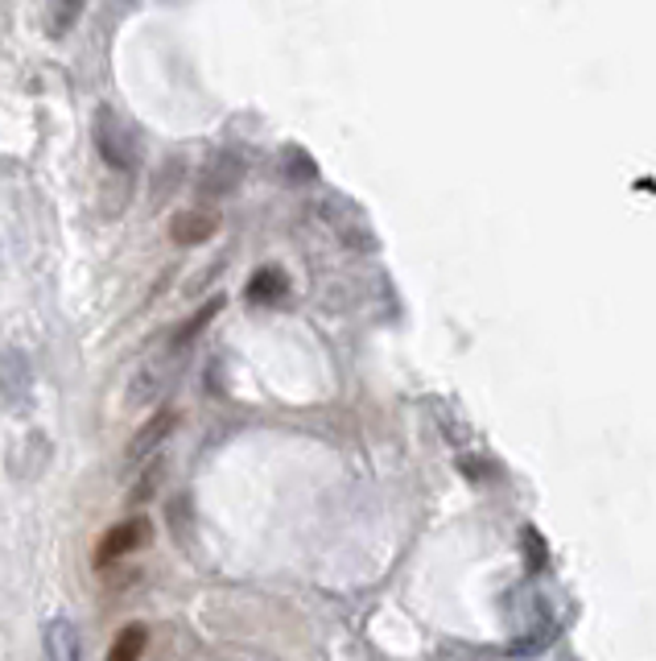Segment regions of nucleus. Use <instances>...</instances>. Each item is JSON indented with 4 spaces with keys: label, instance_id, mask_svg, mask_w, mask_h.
Masks as SVG:
<instances>
[{
    "label": "nucleus",
    "instance_id": "f257e3e1",
    "mask_svg": "<svg viewBox=\"0 0 656 661\" xmlns=\"http://www.w3.org/2000/svg\"><path fill=\"white\" fill-rule=\"evenodd\" d=\"M149 538H153L149 517H129V521H120V526L108 529V533L100 538V546H96V566L108 571L112 562L129 559V554H136V550H145Z\"/></svg>",
    "mask_w": 656,
    "mask_h": 661
},
{
    "label": "nucleus",
    "instance_id": "f03ea898",
    "mask_svg": "<svg viewBox=\"0 0 656 661\" xmlns=\"http://www.w3.org/2000/svg\"><path fill=\"white\" fill-rule=\"evenodd\" d=\"M96 145H100L108 166H116V170H133L136 166V136L129 124H120L116 112L96 117Z\"/></svg>",
    "mask_w": 656,
    "mask_h": 661
},
{
    "label": "nucleus",
    "instance_id": "7ed1b4c3",
    "mask_svg": "<svg viewBox=\"0 0 656 661\" xmlns=\"http://www.w3.org/2000/svg\"><path fill=\"white\" fill-rule=\"evenodd\" d=\"M174 376H178V356H153L145 360L141 368H136L133 385H129V401L133 406H149V401H162L166 389L174 385Z\"/></svg>",
    "mask_w": 656,
    "mask_h": 661
},
{
    "label": "nucleus",
    "instance_id": "20e7f679",
    "mask_svg": "<svg viewBox=\"0 0 656 661\" xmlns=\"http://www.w3.org/2000/svg\"><path fill=\"white\" fill-rule=\"evenodd\" d=\"M42 658L46 661H84V641L70 620H51L42 632Z\"/></svg>",
    "mask_w": 656,
    "mask_h": 661
},
{
    "label": "nucleus",
    "instance_id": "39448f33",
    "mask_svg": "<svg viewBox=\"0 0 656 661\" xmlns=\"http://www.w3.org/2000/svg\"><path fill=\"white\" fill-rule=\"evenodd\" d=\"M174 426H178V418H174L169 409H162V414H153L149 422H145V426H141V430L133 434V442H129V451H124V459H129V463H136V459L153 455V451H157V447H162V442L169 439V430H174Z\"/></svg>",
    "mask_w": 656,
    "mask_h": 661
},
{
    "label": "nucleus",
    "instance_id": "423d86ee",
    "mask_svg": "<svg viewBox=\"0 0 656 661\" xmlns=\"http://www.w3.org/2000/svg\"><path fill=\"white\" fill-rule=\"evenodd\" d=\"M30 385H34V376H30L25 356H21V352H4V356H0V393H4L9 401L25 406V401H30Z\"/></svg>",
    "mask_w": 656,
    "mask_h": 661
},
{
    "label": "nucleus",
    "instance_id": "0eeeda50",
    "mask_svg": "<svg viewBox=\"0 0 656 661\" xmlns=\"http://www.w3.org/2000/svg\"><path fill=\"white\" fill-rule=\"evenodd\" d=\"M289 298V277L286 269H277V265H269V269H256L253 282H248V302L256 306H277Z\"/></svg>",
    "mask_w": 656,
    "mask_h": 661
},
{
    "label": "nucleus",
    "instance_id": "6e6552de",
    "mask_svg": "<svg viewBox=\"0 0 656 661\" xmlns=\"http://www.w3.org/2000/svg\"><path fill=\"white\" fill-rule=\"evenodd\" d=\"M219 220L211 211H182V216H174L169 220V236L178 240V244H202V240L215 236Z\"/></svg>",
    "mask_w": 656,
    "mask_h": 661
},
{
    "label": "nucleus",
    "instance_id": "1a4fd4ad",
    "mask_svg": "<svg viewBox=\"0 0 656 661\" xmlns=\"http://www.w3.org/2000/svg\"><path fill=\"white\" fill-rule=\"evenodd\" d=\"M240 157H232V153H219L215 162L207 166V174H202V195H227V190L240 183Z\"/></svg>",
    "mask_w": 656,
    "mask_h": 661
},
{
    "label": "nucleus",
    "instance_id": "9d476101",
    "mask_svg": "<svg viewBox=\"0 0 656 661\" xmlns=\"http://www.w3.org/2000/svg\"><path fill=\"white\" fill-rule=\"evenodd\" d=\"M145 641H149V628H145V625L120 628V637L112 641V649H108V661H141V653H145Z\"/></svg>",
    "mask_w": 656,
    "mask_h": 661
},
{
    "label": "nucleus",
    "instance_id": "9b49d317",
    "mask_svg": "<svg viewBox=\"0 0 656 661\" xmlns=\"http://www.w3.org/2000/svg\"><path fill=\"white\" fill-rule=\"evenodd\" d=\"M84 13V0H51V34L63 37Z\"/></svg>",
    "mask_w": 656,
    "mask_h": 661
},
{
    "label": "nucleus",
    "instance_id": "f8f14e48",
    "mask_svg": "<svg viewBox=\"0 0 656 661\" xmlns=\"http://www.w3.org/2000/svg\"><path fill=\"white\" fill-rule=\"evenodd\" d=\"M157 480H162V463H153L149 472L141 475V484L129 492V505H145V500H149V492L157 488Z\"/></svg>",
    "mask_w": 656,
    "mask_h": 661
}]
</instances>
